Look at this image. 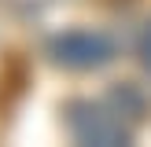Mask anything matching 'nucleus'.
Wrapping results in <instances>:
<instances>
[{
    "mask_svg": "<svg viewBox=\"0 0 151 147\" xmlns=\"http://www.w3.org/2000/svg\"><path fill=\"white\" fill-rule=\"evenodd\" d=\"M114 55V41L100 29H66L48 41V59L63 70H100Z\"/></svg>",
    "mask_w": 151,
    "mask_h": 147,
    "instance_id": "2",
    "label": "nucleus"
},
{
    "mask_svg": "<svg viewBox=\"0 0 151 147\" xmlns=\"http://www.w3.org/2000/svg\"><path fill=\"white\" fill-rule=\"evenodd\" d=\"M137 55H140V63H144V70L151 74V22L144 26V33H140V44H137Z\"/></svg>",
    "mask_w": 151,
    "mask_h": 147,
    "instance_id": "4",
    "label": "nucleus"
},
{
    "mask_svg": "<svg viewBox=\"0 0 151 147\" xmlns=\"http://www.w3.org/2000/svg\"><path fill=\"white\" fill-rule=\"evenodd\" d=\"M66 129L85 147H125L137 125L111 99H70L66 103Z\"/></svg>",
    "mask_w": 151,
    "mask_h": 147,
    "instance_id": "1",
    "label": "nucleus"
},
{
    "mask_svg": "<svg viewBox=\"0 0 151 147\" xmlns=\"http://www.w3.org/2000/svg\"><path fill=\"white\" fill-rule=\"evenodd\" d=\"M107 99L114 103V107L122 110V114L129 118L133 125H140V121H144V114H147V99H144V96H140L133 85H122V88H114V92H111Z\"/></svg>",
    "mask_w": 151,
    "mask_h": 147,
    "instance_id": "3",
    "label": "nucleus"
}]
</instances>
